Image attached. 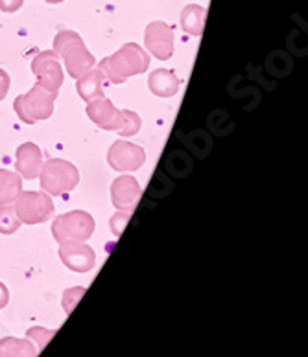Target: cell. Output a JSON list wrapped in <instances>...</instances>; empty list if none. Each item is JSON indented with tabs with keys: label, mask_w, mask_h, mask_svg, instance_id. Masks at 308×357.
<instances>
[{
	"label": "cell",
	"mask_w": 308,
	"mask_h": 357,
	"mask_svg": "<svg viewBox=\"0 0 308 357\" xmlns=\"http://www.w3.org/2000/svg\"><path fill=\"white\" fill-rule=\"evenodd\" d=\"M149 57L148 54L135 43L124 45L119 52H115L113 56L105 57L98 65V70L102 72L105 79H109L115 85H120L128 77L142 74L148 70Z\"/></svg>",
	"instance_id": "6da1fadb"
},
{
	"label": "cell",
	"mask_w": 308,
	"mask_h": 357,
	"mask_svg": "<svg viewBox=\"0 0 308 357\" xmlns=\"http://www.w3.org/2000/svg\"><path fill=\"white\" fill-rule=\"evenodd\" d=\"M52 52L57 57H61L65 61L68 76L76 77V79L94 67L93 54L87 50V46H85L83 39L78 36L76 31H59L56 39H54V50Z\"/></svg>",
	"instance_id": "7a4b0ae2"
},
{
	"label": "cell",
	"mask_w": 308,
	"mask_h": 357,
	"mask_svg": "<svg viewBox=\"0 0 308 357\" xmlns=\"http://www.w3.org/2000/svg\"><path fill=\"white\" fill-rule=\"evenodd\" d=\"M39 178H41V188L45 190V194L57 197L76 188L80 183V172L68 160L52 158L45 166H41Z\"/></svg>",
	"instance_id": "3957f363"
},
{
	"label": "cell",
	"mask_w": 308,
	"mask_h": 357,
	"mask_svg": "<svg viewBox=\"0 0 308 357\" xmlns=\"http://www.w3.org/2000/svg\"><path fill=\"white\" fill-rule=\"evenodd\" d=\"M57 94L43 89L41 85H36L30 92H26L22 96H17L13 102L17 116L21 118L24 123H37L41 120H47L54 112V102Z\"/></svg>",
	"instance_id": "277c9868"
},
{
	"label": "cell",
	"mask_w": 308,
	"mask_h": 357,
	"mask_svg": "<svg viewBox=\"0 0 308 357\" xmlns=\"http://www.w3.org/2000/svg\"><path fill=\"white\" fill-rule=\"evenodd\" d=\"M52 234L57 243L63 241H85L94 234L93 215L83 210H72L57 215L52 223Z\"/></svg>",
	"instance_id": "5b68a950"
},
{
	"label": "cell",
	"mask_w": 308,
	"mask_h": 357,
	"mask_svg": "<svg viewBox=\"0 0 308 357\" xmlns=\"http://www.w3.org/2000/svg\"><path fill=\"white\" fill-rule=\"evenodd\" d=\"M15 212L21 223L39 225L48 221L56 212L52 197L45 192H21L15 199Z\"/></svg>",
	"instance_id": "8992f818"
},
{
	"label": "cell",
	"mask_w": 308,
	"mask_h": 357,
	"mask_svg": "<svg viewBox=\"0 0 308 357\" xmlns=\"http://www.w3.org/2000/svg\"><path fill=\"white\" fill-rule=\"evenodd\" d=\"M31 70L37 77V85L57 94L59 87L63 85V68L54 52H39L31 61Z\"/></svg>",
	"instance_id": "52a82bcc"
},
{
	"label": "cell",
	"mask_w": 308,
	"mask_h": 357,
	"mask_svg": "<svg viewBox=\"0 0 308 357\" xmlns=\"http://www.w3.org/2000/svg\"><path fill=\"white\" fill-rule=\"evenodd\" d=\"M144 160H146L144 149L126 140H117L108 151L109 166L117 172H137Z\"/></svg>",
	"instance_id": "ba28073f"
},
{
	"label": "cell",
	"mask_w": 308,
	"mask_h": 357,
	"mask_svg": "<svg viewBox=\"0 0 308 357\" xmlns=\"http://www.w3.org/2000/svg\"><path fill=\"white\" fill-rule=\"evenodd\" d=\"M144 43L149 54L161 61H166L174 54V31L163 21L149 22L144 33Z\"/></svg>",
	"instance_id": "9c48e42d"
},
{
	"label": "cell",
	"mask_w": 308,
	"mask_h": 357,
	"mask_svg": "<svg viewBox=\"0 0 308 357\" xmlns=\"http://www.w3.org/2000/svg\"><path fill=\"white\" fill-rule=\"evenodd\" d=\"M59 245V258L74 273H89L96 264L94 249L85 241H63Z\"/></svg>",
	"instance_id": "30bf717a"
},
{
	"label": "cell",
	"mask_w": 308,
	"mask_h": 357,
	"mask_svg": "<svg viewBox=\"0 0 308 357\" xmlns=\"http://www.w3.org/2000/svg\"><path fill=\"white\" fill-rule=\"evenodd\" d=\"M140 184L131 175H120L111 184V199L113 204L122 212H133L139 204Z\"/></svg>",
	"instance_id": "8fae6325"
},
{
	"label": "cell",
	"mask_w": 308,
	"mask_h": 357,
	"mask_svg": "<svg viewBox=\"0 0 308 357\" xmlns=\"http://www.w3.org/2000/svg\"><path fill=\"white\" fill-rule=\"evenodd\" d=\"M17 160V172L22 175L24 178H36L41 172L43 166V153L39 146L34 142H24L17 148L15 153Z\"/></svg>",
	"instance_id": "7c38bea8"
},
{
	"label": "cell",
	"mask_w": 308,
	"mask_h": 357,
	"mask_svg": "<svg viewBox=\"0 0 308 357\" xmlns=\"http://www.w3.org/2000/svg\"><path fill=\"white\" fill-rule=\"evenodd\" d=\"M87 116L103 131H113L115 122L119 118V109L115 107V103L111 100L102 96L93 100V102H89Z\"/></svg>",
	"instance_id": "4fadbf2b"
},
{
	"label": "cell",
	"mask_w": 308,
	"mask_h": 357,
	"mask_svg": "<svg viewBox=\"0 0 308 357\" xmlns=\"http://www.w3.org/2000/svg\"><path fill=\"white\" fill-rule=\"evenodd\" d=\"M103 85H105V76L100 70L91 68V70L78 77L76 91L82 96L83 102H93L96 98L105 96L103 94Z\"/></svg>",
	"instance_id": "5bb4252c"
},
{
	"label": "cell",
	"mask_w": 308,
	"mask_h": 357,
	"mask_svg": "<svg viewBox=\"0 0 308 357\" xmlns=\"http://www.w3.org/2000/svg\"><path fill=\"white\" fill-rule=\"evenodd\" d=\"M148 85L149 91L159 98H172L179 91V79H177L174 72L166 70V68H159V70L152 72Z\"/></svg>",
	"instance_id": "9a60e30c"
},
{
	"label": "cell",
	"mask_w": 308,
	"mask_h": 357,
	"mask_svg": "<svg viewBox=\"0 0 308 357\" xmlns=\"http://www.w3.org/2000/svg\"><path fill=\"white\" fill-rule=\"evenodd\" d=\"M207 10L198 4H189L181 11V28L190 36L200 37L205 28Z\"/></svg>",
	"instance_id": "2e32d148"
},
{
	"label": "cell",
	"mask_w": 308,
	"mask_h": 357,
	"mask_svg": "<svg viewBox=\"0 0 308 357\" xmlns=\"http://www.w3.org/2000/svg\"><path fill=\"white\" fill-rule=\"evenodd\" d=\"M37 350L28 339L4 337L0 339V357H37Z\"/></svg>",
	"instance_id": "e0dca14e"
},
{
	"label": "cell",
	"mask_w": 308,
	"mask_h": 357,
	"mask_svg": "<svg viewBox=\"0 0 308 357\" xmlns=\"http://www.w3.org/2000/svg\"><path fill=\"white\" fill-rule=\"evenodd\" d=\"M21 175L0 168V204H11L21 195Z\"/></svg>",
	"instance_id": "ac0fdd59"
},
{
	"label": "cell",
	"mask_w": 308,
	"mask_h": 357,
	"mask_svg": "<svg viewBox=\"0 0 308 357\" xmlns=\"http://www.w3.org/2000/svg\"><path fill=\"white\" fill-rule=\"evenodd\" d=\"M140 116L137 112L128 111V109H122L119 111V118H117V122H115L113 131H117L122 137H133L140 131Z\"/></svg>",
	"instance_id": "d6986e66"
},
{
	"label": "cell",
	"mask_w": 308,
	"mask_h": 357,
	"mask_svg": "<svg viewBox=\"0 0 308 357\" xmlns=\"http://www.w3.org/2000/svg\"><path fill=\"white\" fill-rule=\"evenodd\" d=\"M21 227V220L11 204H0V234H15Z\"/></svg>",
	"instance_id": "ffe728a7"
},
{
	"label": "cell",
	"mask_w": 308,
	"mask_h": 357,
	"mask_svg": "<svg viewBox=\"0 0 308 357\" xmlns=\"http://www.w3.org/2000/svg\"><path fill=\"white\" fill-rule=\"evenodd\" d=\"M83 293H85V287H71V289L63 293V307H65L67 315H71L76 302L83 296Z\"/></svg>",
	"instance_id": "44dd1931"
},
{
	"label": "cell",
	"mask_w": 308,
	"mask_h": 357,
	"mask_svg": "<svg viewBox=\"0 0 308 357\" xmlns=\"http://www.w3.org/2000/svg\"><path fill=\"white\" fill-rule=\"evenodd\" d=\"M54 333H56V330H45V328H39V326L28 330V337H31V339H36V341L39 342L37 350H41V348L50 341Z\"/></svg>",
	"instance_id": "7402d4cb"
},
{
	"label": "cell",
	"mask_w": 308,
	"mask_h": 357,
	"mask_svg": "<svg viewBox=\"0 0 308 357\" xmlns=\"http://www.w3.org/2000/svg\"><path fill=\"white\" fill-rule=\"evenodd\" d=\"M129 218H131V212H122V210L117 215H113V220H111L109 225H111V230H113L115 236H120V232L126 229Z\"/></svg>",
	"instance_id": "603a6c76"
},
{
	"label": "cell",
	"mask_w": 308,
	"mask_h": 357,
	"mask_svg": "<svg viewBox=\"0 0 308 357\" xmlns=\"http://www.w3.org/2000/svg\"><path fill=\"white\" fill-rule=\"evenodd\" d=\"M24 6V0H0V10L4 13H15Z\"/></svg>",
	"instance_id": "cb8c5ba5"
},
{
	"label": "cell",
	"mask_w": 308,
	"mask_h": 357,
	"mask_svg": "<svg viewBox=\"0 0 308 357\" xmlns=\"http://www.w3.org/2000/svg\"><path fill=\"white\" fill-rule=\"evenodd\" d=\"M8 91H10V74L0 68V102L8 96Z\"/></svg>",
	"instance_id": "d4e9b609"
},
{
	"label": "cell",
	"mask_w": 308,
	"mask_h": 357,
	"mask_svg": "<svg viewBox=\"0 0 308 357\" xmlns=\"http://www.w3.org/2000/svg\"><path fill=\"white\" fill-rule=\"evenodd\" d=\"M8 302H10V291L0 282V310L8 306Z\"/></svg>",
	"instance_id": "484cf974"
},
{
	"label": "cell",
	"mask_w": 308,
	"mask_h": 357,
	"mask_svg": "<svg viewBox=\"0 0 308 357\" xmlns=\"http://www.w3.org/2000/svg\"><path fill=\"white\" fill-rule=\"evenodd\" d=\"M45 2H48V4H59L63 0H45Z\"/></svg>",
	"instance_id": "4316f807"
}]
</instances>
